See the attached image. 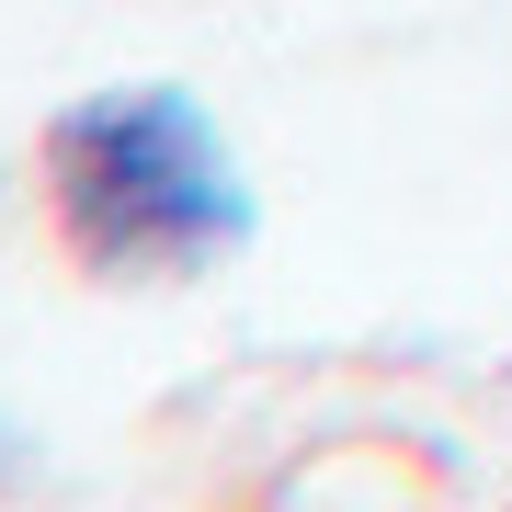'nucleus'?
Instances as JSON below:
<instances>
[{
    "mask_svg": "<svg viewBox=\"0 0 512 512\" xmlns=\"http://www.w3.org/2000/svg\"><path fill=\"white\" fill-rule=\"evenodd\" d=\"M35 217L80 285L160 296L251 251L262 205L228 126L183 80H114L35 126Z\"/></svg>",
    "mask_w": 512,
    "mask_h": 512,
    "instance_id": "obj_1",
    "label": "nucleus"
}]
</instances>
